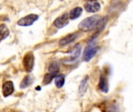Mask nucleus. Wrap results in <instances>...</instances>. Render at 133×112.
Returning <instances> with one entry per match:
<instances>
[{"instance_id":"obj_1","label":"nucleus","mask_w":133,"mask_h":112,"mask_svg":"<svg viewBox=\"0 0 133 112\" xmlns=\"http://www.w3.org/2000/svg\"><path fill=\"white\" fill-rule=\"evenodd\" d=\"M99 16H92L86 18L79 24V30L83 32H88L94 29L98 21Z\"/></svg>"},{"instance_id":"obj_2","label":"nucleus","mask_w":133,"mask_h":112,"mask_svg":"<svg viewBox=\"0 0 133 112\" xmlns=\"http://www.w3.org/2000/svg\"><path fill=\"white\" fill-rule=\"evenodd\" d=\"M97 51H98V48H97L94 44H89L83 51V61L85 62L90 61L97 54Z\"/></svg>"},{"instance_id":"obj_3","label":"nucleus","mask_w":133,"mask_h":112,"mask_svg":"<svg viewBox=\"0 0 133 112\" xmlns=\"http://www.w3.org/2000/svg\"><path fill=\"white\" fill-rule=\"evenodd\" d=\"M23 66L26 72H31L34 64V57L32 52H28L23 58Z\"/></svg>"},{"instance_id":"obj_4","label":"nucleus","mask_w":133,"mask_h":112,"mask_svg":"<svg viewBox=\"0 0 133 112\" xmlns=\"http://www.w3.org/2000/svg\"><path fill=\"white\" fill-rule=\"evenodd\" d=\"M38 19V16L35 14H30V15H28L22 19H20L17 23L18 25L19 26H22V27H27V26H30L32 25L37 19Z\"/></svg>"},{"instance_id":"obj_5","label":"nucleus","mask_w":133,"mask_h":112,"mask_svg":"<svg viewBox=\"0 0 133 112\" xmlns=\"http://www.w3.org/2000/svg\"><path fill=\"white\" fill-rule=\"evenodd\" d=\"M84 9L88 12H97L101 9V4L97 1H87L84 5Z\"/></svg>"},{"instance_id":"obj_6","label":"nucleus","mask_w":133,"mask_h":112,"mask_svg":"<svg viewBox=\"0 0 133 112\" xmlns=\"http://www.w3.org/2000/svg\"><path fill=\"white\" fill-rule=\"evenodd\" d=\"M69 16L67 13H65L60 16L59 17H58L55 20L54 25L58 28H62L69 23Z\"/></svg>"},{"instance_id":"obj_7","label":"nucleus","mask_w":133,"mask_h":112,"mask_svg":"<svg viewBox=\"0 0 133 112\" xmlns=\"http://www.w3.org/2000/svg\"><path fill=\"white\" fill-rule=\"evenodd\" d=\"M98 87L104 93H108V90H109V87H108V81L107 76L104 74H101V76L100 77Z\"/></svg>"},{"instance_id":"obj_8","label":"nucleus","mask_w":133,"mask_h":112,"mask_svg":"<svg viewBox=\"0 0 133 112\" xmlns=\"http://www.w3.org/2000/svg\"><path fill=\"white\" fill-rule=\"evenodd\" d=\"M78 37V34L77 33H73V34H70L67 36H65V37H63L62 39L60 40L59 41V44L61 46H65L67 45L72 42H73Z\"/></svg>"},{"instance_id":"obj_9","label":"nucleus","mask_w":133,"mask_h":112,"mask_svg":"<svg viewBox=\"0 0 133 112\" xmlns=\"http://www.w3.org/2000/svg\"><path fill=\"white\" fill-rule=\"evenodd\" d=\"M14 91V86L11 81H7L4 83L2 86V93L5 97H8L11 95Z\"/></svg>"},{"instance_id":"obj_10","label":"nucleus","mask_w":133,"mask_h":112,"mask_svg":"<svg viewBox=\"0 0 133 112\" xmlns=\"http://www.w3.org/2000/svg\"><path fill=\"white\" fill-rule=\"evenodd\" d=\"M81 53V46L80 44H76L71 50L70 51V57L69 58V61H74L76 59H77Z\"/></svg>"},{"instance_id":"obj_11","label":"nucleus","mask_w":133,"mask_h":112,"mask_svg":"<svg viewBox=\"0 0 133 112\" xmlns=\"http://www.w3.org/2000/svg\"><path fill=\"white\" fill-rule=\"evenodd\" d=\"M88 80L89 77L87 76L80 83L79 87V94L80 97L83 96L85 94V93L87 90V87H88Z\"/></svg>"},{"instance_id":"obj_12","label":"nucleus","mask_w":133,"mask_h":112,"mask_svg":"<svg viewBox=\"0 0 133 112\" xmlns=\"http://www.w3.org/2000/svg\"><path fill=\"white\" fill-rule=\"evenodd\" d=\"M107 22H108V17L101 18V19H98V21H97V23L94 28L97 30V31L98 33H100L104 29V27H105V26L107 24Z\"/></svg>"},{"instance_id":"obj_13","label":"nucleus","mask_w":133,"mask_h":112,"mask_svg":"<svg viewBox=\"0 0 133 112\" xmlns=\"http://www.w3.org/2000/svg\"><path fill=\"white\" fill-rule=\"evenodd\" d=\"M83 9L81 7H76L72 9L69 12V19H76V18L79 17L82 14Z\"/></svg>"},{"instance_id":"obj_14","label":"nucleus","mask_w":133,"mask_h":112,"mask_svg":"<svg viewBox=\"0 0 133 112\" xmlns=\"http://www.w3.org/2000/svg\"><path fill=\"white\" fill-rule=\"evenodd\" d=\"M9 34V30L4 24H0V41L6 38Z\"/></svg>"},{"instance_id":"obj_15","label":"nucleus","mask_w":133,"mask_h":112,"mask_svg":"<svg viewBox=\"0 0 133 112\" xmlns=\"http://www.w3.org/2000/svg\"><path fill=\"white\" fill-rule=\"evenodd\" d=\"M55 85H56V87L58 88H62L65 84V77H64V76H62V75L56 76L55 79Z\"/></svg>"},{"instance_id":"obj_16","label":"nucleus","mask_w":133,"mask_h":112,"mask_svg":"<svg viewBox=\"0 0 133 112\" xmlns=\"http://www.w3.org/2000/svg\"><path fill=\"white\" fill-rule=\"evenodd\" d=\"M49 73H52V74H55V75H57V73H58L59 71V66L57 63L55 62H53L52 64H51V65L49 66Z\"/></svg>"},{"instance_id":"obj_17","label":"nucleus","mask_w":133,"mask_h":112,"mask_svg":"<svg viewBox=\"0 0 133 112\" xmlns=\"http://www.w3.org/2000/svg\"><path fill=\"white\" fill-rule=\"evenodd\" d=\"M56 76V75L55 74H52V73H48L44 76V80H43V83L44 84H48L51 83V81Z\"/></svg>"},{"instance_id":"obj_18","label":"nucleus","mask_w":133,"mask_h":112,"mask_svg":"<svg viewBox=\"0 0 133 112\" xmlns=\"http://www.w3.org/2000/svg\"><path fill=\"white\" fill-rule=\"evenodd\" d=\"M30 83H31V78L30 76H26L23 79V80L22 81V83L20 84V87L21 88H25V87H28Z\"/></svg>"},{"instance_id":"obj_19","label":"nucleus","mask_w":133,"mask_h":112,"mask_svg":"<svg viewBox=\"0 0 133 112\" xmlns=\"http://www.w3.org/2000/svg\"><path fill=\"white\" fill-rule=\"evenodd\" d=\"M86 1H94V0H86Z\"/></svg>"}]
</instances>
